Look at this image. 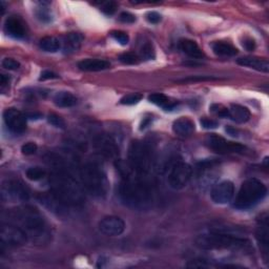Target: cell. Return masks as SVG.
I'll return each mask as SVG.
<instances>
[{
	"label": "cell",
	"instance_id": "31",
	"mask_svg": "<svg viewBox=\"0 0 269 269\" xmlns=\"http://www.w3.org/2000/svg\"><path fill=\"white\" fill-rule=\"evenodd\" d=\"M220 77L215 76H191L184 79H180L178 82H197V81H214V80H220Z\"/></svg>",
	"mask_w": 269,
	"mask_h": 269
},
{
	"label": "cell",
	"instance_id": "38",
	"mask_svg": "<svg viewBox=\"0 0 269 269\" xmlns=\"http://www.w3.org/2000/svg\"><path fill=\"white\" fill-rule=\"evenodd\" d=\"M38 146L34 142H27L21 146V153L25 156H32L36 154Z\"/></svg>",
	"mask_w": 269,
	"mask_h": 269
},
{
	"label": "cell",
	"instance_id": "30",
	"mask_svg": "<svg viewBox=\"0 0 269 269\" xmlns=\"http://www.w3.org/2000/svg\"><path fill=\"white\" fill-rule=\"evenodd\" d=\"M140 56L142 59H145V60H153L156 57V52L154 45L151 42H146L140 51Z\"/></svg>",
	"mask_w": 269,
	"mask_h": 269
},
{
	"label": "cell",
	"instance_id": "6",
	"mask_svg": "<svg viewBox=\"0 0 269 269\" xmlns=\"http://www.w3.org/2000/svg\"><path fill=\"white\" fill-rule=\"evenodd\" d=\"M267 195L266 185L256 178L247 179L239 189L234 206L237 209L246 211L260 203Z\"/></svg>",
	"mask_w": 269,
	"mask_h": 269
},
{
	"label": "cell",
	"instance_id": "22",
	"mask_svg": "<svg viewBox=\"0 0 269 269\" xmlns=\"http://www.w3.org/2000/svg\"><path fill=\"white\" fill-rule=\"evenodd\" d=\"M179 48L193 59H202L205 57V54L202 52V49L197 44L196 41L191 40V39H182L179 42Z\"/></svg>",
	"mask_w": 269,
	"mask_h": 269
},
{
	"label": "cell",
	"instance_id": "43",
	"mask_svg": "<svg viewBox=\"0 0 269 269\" xmlns=\"http://www.w3.org/2000/svg\"><path fill=\"white\" fill-rule=\"evenodd\" d=\"M119 19L124 23H134L136 21V17L128 12H122Z\"/></svg>",
	"mask_w": 269,
	"mask_h": 269
},
{
	"label": "cell",
	"instance_id": "17",
	"mask_svg": "<svg viewBox=\"0 0 269 269\" xmlns=\"http://www.w3.org/2000/svg\"><path fill=\"white\" fill-rule=\"evenodd\" d=\"M4 32L9 37L15 39H22L26 35L25 24L21 19L16 16H12L7 18L4 23Z\"/></svg>",
	"mask_w": 269,
	"mask_h": 269
},
{
	"label": "cell",
	"instance_id": "23",
	"mask_svg": "<svg viewBox=\"0 0 269 269\" xmlns=\"http://www.w3.org/2000/svg\"><path fill=\"white\" fill-rule=\"evenodd\" d=\"M251 112L245 106L240 104H232L228 108V118L237 123H245L251 119Z\"/></svg>",
	"mask_w": 269,
	"mask_h": 269
},
{
	"label": "cell",
	"instance_id": "36",
	"mask_svg": "<svg viewBox=\"0 0 269 269\" xmlns=\"http://www.w3.org/2000/svg\"><path fill=\"white\" fill-rule=\"evenodd\" d=\"M111 36L115 39L117 42L120 43L121 45H126L129 42V36L122 31H113L111 33Z\"/></svg>",
	"mask_w": 269,
	"mask_h": 269
},
{
	"label": "cell",
	"instance_id": "34",
	"mask_svg": "<svg viewBox=\"0 0 269 269\" xmlns=\"http://www.w3.org/2000/svg\"><path fill=\"white\" fill-rule=\"evenodd\" d=\"M119 60L124 64H137L139 62V56L135 53H123L119 56Z\"/></svg>",
	"mask_w": 269,
	"mask_h": 269
},
{
	"label": "cell",
	"instance_id": "14",
	"mask_svg": "<svg viewBox=\"0 0 269 269\" xmlns=\"http://www.w3.org/2000/svg\"><path fill=\"white\" fill-rule=\"evenodd\" d=\"M95 148L97 152L105 158H111L117 160L119 156V147L116 141L111 136L99 135L94 140Z\"/></svg>",
	"mask_w": 269,
	"mask_h": 269
},
{
	"label": "cell",
	"instance_id": "41",
	"mask_svg": "<svg viewBox=\"0 0 269 269\" xmlns=\"http://www.w3.org/2000/svg\"><path fill=\"white\" fill-rule=\"evenodd\" d=\"M200 123L206 129H214L219 126V123L216 120H214V119H209V118H202L200 120Z\"/></svg>",
	"mask_w": 269,
	"mask_h": 269
},
{
	"label": "cell",
	"instance_id": "4",
	"mask_svg": "<svg viewBox=\"0 0 269 269\" xmlns=\"http://www.w3.org/2000/svg\"><path fill=\"white\" fill-rule=\"evenodd\" d=\"M196 246L204 251H249L251 242L245 238L227 233L211 232L197 237Z\"/></svg>",
	"mask_w": 269,
	"mask_h": 269
},
{
	"label": "cell",
	"instance_id": "15",
	"mask_svg": "<svg viewBox=\"0 0 269 269\" xmlns=\"http://www.w3.org/2000/svg\"><path fill=\"white\" fill-rule=\"evenodd\" d=\"M256 238L263 254L264 260L265 262H267L269 256V224L267 214L262 215L261 218L258 220Z\"/></svg>",
	"mask_w": 269,
	"mask_h": 269
},
{
	"label": "cell",
	"instance_id": "18",
	"mask_svg": "<svg viewBox=\"0 0 269 269\" xmlns=\"http://www.w3.org/2000/svg\"><path fill=\"white\" fill-rule=\"evenodd\" d=\"M196 129L195 122L187 117H181L177 119L173 124V131L179 137H188L194 134Z\"/></svg>",
	"mask_w": 269,
	"mask_h": 269
},
{
	"label": "cell",
	"instance_id": "33",
	"mask_svg": "<svg viewBox=\"0 0 269 269\" xmlns=\"http://www.w3.org/2000/svg\"><path fill=\"white\" fill-rule=\"evenodd\" d=\"M209 111H211L214 115L221 117V118H228V108L222 104H212L209 107Z\"/></svg>",
	"mask_w": 269,
	"mask_h": 269
},
{
	"label": "cell",
	"instance_id": "35",
	"mask_svg": "<svg viewBox=\"0 0 269 269\" xmlns=\"http://www.w3.org/2000/svg\"><path fill=\"white\" fill-rule=\"evenodd\" d=\"M47 121L49 124H52L55 127H58V128L65 127V121L63 120V118H61L60 116H58L56 114H49L47 117Z\"/></svg>",
	"mask_w": 269,
	"mask_h": 269
},
{
	"label": "cell",
	"instance_id": "1",
	"mask_svg": "<svg viewBox=\"0 0 269 269\" xmlns=\"http://www.w3.org/2000/svg\"><path fill=\"white\" fill-rule=\"evenodd\" d=\"M8 222L20 227L28 240L36 244H44L51 238V229L38 209L32 205L18 206L8 212Z\"/></svg>",
	"mask_w": 269,
	"mask_h": 269
},
{
	"label": "cell",
	"instance_id": "39",
	"mask_svg": "<svg viewBox=\"0 0 269 269\" xmlns=\"http://www.w3.org/2000/svg\"><path fill=\"white\" fill-rule=\"evenodd\" d=\"M117 7H118V5H117L116 2L109 1V2H106V3L103 4L101 11L106 15H113L116 12Z\"/></svg>",
	"mask_w": 269,
	"mask_h": 269
},
{
	"label": "cell",
	"instance_id": "29",
	"mask_svg": "<svg viewBox=\"0 0 269 269\" xmlns=\"http://www.w3.org/2000/svg\"><path fill=\"white\" fill-rule=\"evenodd\" d=\"M36 16L39 19V20L42 22H51L52 21V14L49 12V8L45 6L43 3L41 5L37 7L36 9Z\"/></svg>",
	"mask_w": 269,
	"mask_h": 269
},
{
	"label": "cell",
	"instance_id": "24",
	"mask_svg": "<svg viewBox=\"0 0 269 269\" xmlns=\"http://www.w3.org/2000/svg\"><path fill=\"white\" fill-rule=\"evenodd\" d=\"M213 51L218 56L233 57L238 54V49L231 43L225 41H216L212 45Z\"/></svg>",
	"mask_w": 269,
	"mask_h": 269
},
{
	"label": "cell",
	"instance_id": "40",
	"mask_svg": "<svg viewBox=\"0 0 269 269\" xmlns=\"http://www.w3.org/2000/svg\"><path fill=\"white\" fill-rule=\"evenodd\" d=\"M186 266L191 268H207V267H211L212 264L208 263V261L206 260H193Z\"/></svg>",
	"mask_w": 269,
	"mask_h": 269
},
{
	"label": "cell",
	"instance_id": "16",
	"mask_svg": "<svg viewBox=\"0 0 269 269\" xmlns=\"http://www.w3.org/2000/svg\"><path fill=\"white\" fill-rule=\"evenodd\" d=\"M235 195V185L232 181L225 180L216 184L211 193L212 200L216 204H226L232 201Z\"/></svg>",
	"mask_w": 269,
	"mask_h": 269
},
{
	"label": "cell",
	"instance_id": "37",
	"mask_svg": "<svg viewBox=\"0 0 269 269\" xmlns=\"http://www.w3.org/2000/svg\"><path fill=\"white\" fill-rule=\"evenodd\" d=\"M1 64H2V67H4L5 69H8V71H16V69L20 67V63L13 58H4Z\"/></svg>",
	"mask_w": 269,
	"mask_h": 269
},
{
	"label": "cell",
	"instance_id": "25",
	"mask_svg": "<svg viewBox=\"0 0 269 269\" xmlns=\"http://www.w3.org/2000/svg\"><path fill=\"white\" fill-rule=\"evenodd\" d=\"M53 102L58 107H72L77 104V98L68 92H58L53 98Z\"/></svg>",
	"mask_w": 269,
	"mask_h": 269
},
{
	"label": "cell",
	"instance_id": "5",
	"mask_svg": "<svg viewBox=\"0 0 269 269\" xmlns=\"http://www.w3.org/2000/svg\"><path fill=\"white\" fill-rule=\"evenodd\" d=\"M80 181L85 191L96 198L107 195L109 183L103 169L96 163L88 162L80 168Z\"/></svg>",
	"mask_w": 269,
	"mask_h": 269
},
{
	"label": "cell",
	"instance_id": "21",
	"mask_svg": "<svg viewBox=\"0 0 269 269\" xmlns=\"http://www.w3.org/2000/svg\"><path fill=\"white\" fill-rule=\"evenodd\" d=\"M82 42H83V36L81 34L69 33L63 37L61 45L65 54H73L81 47Z\"/></svg>",
	"mask_w": 269,
	"mask_h": 269
},
{
	"label": "cell",
	"instance_id": "19",
	"mask_svg": "<svg viewBox=\"0 0 269 269\" xmlns=\"http://www.w3.org/2000/svg\"><path fill=\"white\" fill-rule=\"evenodd\" d=\"M239 65L251 67L253 69L259 72L268 73L269 72V62L265 58H259V57H242L239 58L237 60Z\"/></svg>",
	"mask_w": 269,
	"mask_h": 269
},
{
	"label": "cell",
	"instance_id": "10",
	"mask_svg": "<svg viewBox=\"0 0 269 269\" xmlns=\"http://www.w3.org/2000/svg\"><path fill=\"white\" fill-rule=\"evenodd\" d=\"M0 240H1L3 245L9 247H19L23 246L28 241V238L20 227L8 222L1 225Z\"/></svg>",
	"mask_w": 269,
	"mask_h": 269
},
{
	"label": "cell",
	"instance_id": "7",
	"mask_svg": "<svg viewBox=\"0 0 269 269\" xmlns=\"http://www.w3.org/2000/svg\"><path fill=\"white\" fill-rule=\"evenodd\" d=\"M128 162L139 176L146 178L154 163L151 146L143 141H133L128 148Z\"/></svg>",
	"mask_w": 269,
	"mask_h": 269
},
{
	"label": "cell",
	"instance_id": "46",
	"mask_svg": "<svg viewBox=\"0 0 269 269\" xmlns=\"http://www.w3.org/2000/svg\"><path fill=\"white\" fill-rule=\"evenodd\" d=\"M8 81H9V77H7L6 75L2 74L1 76H0V84H1V86L8 84Z\"/></svg>",
	"mask_w": 269,
	"mask_h": 269
},
{
	"label": "cell",
	"instance_id": "26",
	"mask_svg": "<svg viewBox=\"0 0 269 269\" xmlns=\"http://www.w3.org/2000/svg\"><path fill=\"white\" fill-rule=\"evenodd\" d=\"M148 100H149V102H152L158 106L162 107L163 109H165V111H172V109H174L177 105L175 102L171 101V99H169L168 97H166L165 95L160 94V93L149 95Z\"/></svg>",
	"mask_w": 269,
	"mask_h": 269
},
{
	"label": "cell",
	"instance_id": "20",
	"mask_svg": "<svg viewBox=\"0 0 269 269\" xmlns=\"http://www.w3.org/2000/svg\"><path fill=\"white\" fill-rule=\"evenodd\" d=\"M78 67L84 72H100L111 67V63L103 59L87 58L79 62Z\"/></svg>",
	"mask_w": 269,
	"mask_h": 269
},
{
	"label": "cell",
	"instance_id": "13",
	"mask_svg": "<svg viewBox=\"0 0 269 269\" xmlns=\"http://www.w3.org/2000/svg\"><path fill=\"white\" fill-rule=\"evenodd\" d=\"M99 231L108 237H118L124 233L125 223L120 217L108 216L99 222Z\"/></svg>",
	"mask_w": 269,
	"mask_h": 269
},
{
	"label": "cell",
	"instance_id": "9",
	"mask_svg": "<svg viewBox=\"0 0 269 269\" xmlns=\"http://www.w3.org/2000/svg\"><path fill=\"white\" fill-rule=\"evenodd\" d=\"M1 198L7 202H25L29 199V189L19 180H6L1 185Z\"/></svg>",
	"mask_w": 269,
	"mask_h": 269
},
{
	"label": "cell",
	"instance_id": "27",
	"mask_svg": "<svg viewBox=\"0 0 269 269\" xmlns=\"http://www.w3.org/2000/svg\"><path fill=\"white\" fill-rule=\"evenodd\" d=\"M39 46H40V48L44 52L55 53L59 51V48L61 47V41L56 37L47 36V37H43L41 40L39 41Z\"/></svg>",
	"mask_w": 269,
	"mask_h": 269
},
{
	"label": "cell",
	"instance_id": "3",
	"mask_svg": "<svg viewBox=\"0 0 269 269\" xmlns=\"http://www.w3.org/2000/svg\"><path fill=\"white\" fill-rule=\"evenodd\" d=\"M119 197L122 203L136 211H147L153 204V193L145 178L137 173L122 177L119 185Z\"/></svg>",
	"mask_w": 269,
	"mask_h": 269
},
{
	"label": "cell",
	"instance_id": "45",
	"mask_svg": "<svg viewBox=\"0 0 269 269\" xmlns=\"http://www.w3.org/2000/svg\"><path fill=\"white\" fill-rule=\"evenodd\" d=\"M243 47L246 49V51H249V52H252L254 51V49L256 48V42L253 38H245L243 42Z\"/></svg>",
	"mask_w": 269,
	"mask_h": 269
},
{
	"label": "cell",
	"instance_id": "47",
	"mask_svg": "<svg viewBox=\"0 0 269 269\" xmlns=\"http://www.w3.org/2000/svg\"><path fill=\"white\" fill-rule=\"evenodd\" d=\"M226 132L229 134V135H231V136H233V137H237L238 135H237V129L236 128H234V127H231V126H228V127H226Z\"/></svg>",
	"mask_w": 269,
	"mask_h": 269
},
{
	"label": "cell",
	"instance_id": "8",
	"mask_svg": "<svg viewBox=\"0 0 269 269\" xmlns=\"http://www.w3.org/2000/svg\"><path fill=\"white\" fill-rule=\"evenodd\" d=\"M192 176L193 168L191 165L182 161H177L171 165L167 181L169 186L178 191V189L184 188L188 184Z\"/></svg>",
	"mask_w": 269,
	"mask_h": 269
},
{
	"label": "cell",
	"instance_id": "2",
	"mask_svg": "<svg viewBox=\"0 0 269 269\" xmlns=\"http://www.w3.org/2000/svg\"><path fill=\"white\" fill-rule=\"evenodd\" d=\"M48 183L51 193L64 205L76 207L84 204V188L69 169H53Z\"/></svg>",
	"mask_w": 269,
	"mask_h": 269
},
{
	"label": "cell",
	"instance_id": "42",
	"mask_svg": "<svg viewBox=\"0 0 269 269\" xmlns=\"http://www.w3.org/2000/svg\"><path fill=\"white\" fill-rule=\"evenodd\" d=\"M146 20L152 23V24H157L161 21V15L155 12V11H152V12H148L146 14Z\"/></svg>",
	"mask_w": 269,
	"mask_h": 269
},
{
	"label": "cell",
	"instance_id": "28",
	"mask_svg": "<svg viewBox=\"0 0 269 269\" xmlns=\"http://www.w3.org/2000/svg\"><path fill=\"white\" fill-rule=\"evenodd\" d=\"M25 176L31 181H40L46 176L45 169L40 166H33L26 169Z\"/></svg>",
	"mask_w": 269,
	"mask_h": 269
},
{
	"label": "cell",
	"instance_id": "44",
	"mask_svg": "<svg viewBox=\"0 0 269 269\" xmlns=\"http://www.w3.org/2000/svg\"><path fill=\"white\" fill-rule=\"evenodd\" d=\"M59 76L51 71H43L39 77V81H45V80H52V79H57Z\"/></svg>",
	"mask_w": 269,
	"mask_h": 269
},
{
	"label": "cell",
	"instance_id": "32",
	"mask_svg": "<svg viewBox=\"0 0 269 269\" xmlns=\"http://www.w3.org/2000/svg\"><path fill=\"white\" fill-rule=\"evenodd\" d=\"M142 98H143V96L139 93L128 94V95L121 98L120 103L123 105H134V104H137L139 101H141Z\"/></svg>",
	"mask_w": 269,
	"mask_h": 269
},
{
	"label": "cell",
	"instance_id": "11",
	"mask_svg": "<svg viewBox=\"0 0 269 269\" xmlns=\"http://www.w3.org/2000/svg\"><path fill=\"white\" fill-rule=\"evenodd\" d=\"M205 143L212 151L218 154H243L246 151V147L244 145L228 141L223 137L216 134L208 135Z\"/></svg>",
	"mask_w": 269,
	"mask_h": 269
},
{
	"label": "cell",
	"instance_id": "12",
	"mask_svg": "<svg viewBox=\"0 0 269 269\" xmlns=\"http://www.w3.org/2000/svg\"><path fill=\"white\" fill-rule=\"evenodd\" d=\"M3 120L14 134H22L26 129V116L16 108H6L3 112Z\"/></svg>",
	"mask_w": 269,
	"mask_h": 269
}]
</instances>
